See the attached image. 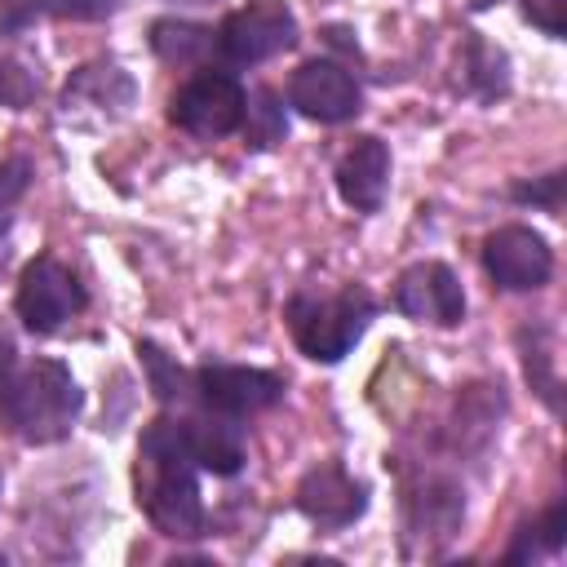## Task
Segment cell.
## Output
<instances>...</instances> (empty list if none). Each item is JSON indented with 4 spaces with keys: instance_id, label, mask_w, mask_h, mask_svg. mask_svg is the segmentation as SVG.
Here are the masks:
<instances>
[{
    "instance_id": "6da1fadb",
    "label": "cell",
    "mask_w": 567,
    "mask_h": 567,
    "mask_svg": "<svg viewBox=\"0 0 567 567\" xmlns=\"http://www.w3.org/2000/svg\"><path fill=\"white\" fill-rule=\"evenodd\" d=\"M133 483H137V505L155 523V532L177 536V540H190L204 532L199 478H195V461L177 434V421L159 416L142 430Z\"/></svg>"
},
{
    "instance_id": "7a4b0ae2",
    "label": "cell",
    "mask_w": 567,
    "mask_h": 567,
    "mask_svg": "<svg viewBox=\"0 0 567 567\" xmlns=\"http://www.w3.org/2000/svg\"><path fill=\"white\" fill-rule=\"evenodd\" d=\"M80 408H84V394H80L71 368L58 359H35V363L0 377V421L22 443L66 439Z\"/></svg>"
},
{
    "instance_id": "3957f363",
    "label": "cell",
    "mask_w": 567,
    "mask_h": 567,
    "mask_svg": "<svg viewBox=\"0 0 567 567\" xmlns=\"http://www.w3.org/2000/svg\"><path fill=\"white\" fill-rule=\"evenodd\" d=\"M377 301L363 288H341L332 297H315V292H297L288 301V328L292 341L301 346L306 359L315 363H337L350 354V346L363 337V328L372 323Z\"/></svg>"
},
{
    "instance_id": "277c9868",
    "label": "cell",
    "mask_w": 567,
    "mask_h": 567,
    "mask_svg": "<svg viewBox=\"0 0 567 567\" xmlns=\"http://www.w3.org/2000/svg\"><path fill=\"white\" fill-rule=\"evenodd\" d=\"M292 44H297V18L279 0H252L235 9L217 31V49L235 66H257Z\"/></svg>"
},
{
    "instance_id": "5b68a950",
    "label": "cell",
    "mask_w": 567,
    "mask_h": 567,
    "mask_svg": "<svg viewBox=\"0 0 567 567\" xmlns=\"http://www.w3.org/2000/svg\"><path fill=\"white\" fill-rule=\"evenodd\" d=\"M244 106H248V97H244L235 75L199 71L177 89L168 115H173L177 128H186L195 137H226V133H235L244 124Z\"/></svg>"
},
{
    "instance_id": "8992f818",
    "label": "cell",
    "mask_w": 567,
    "mask_h": 567,
    "mask_svg": "<svg viewBox=\"0 0 567 567\" xmlns=\"http://www.w3.org/2000/svg\"><path fill=\"white\" fill-rule=\"evenodd\" d=\"M84 284L58 257H35L18 279V319L40 337L58 332L71 315L84 310Z\"/></svg>"
},
{
    "instance_id": "52a82bcc",
    "label": "cell",
    "mask_w": 567,
    "mask_h": 567,
    "mask_svg": "<svg viewBox=\"0 0 567 567\" xmlns=\"http://www.w3.org/2000/svg\"><path fill=\"white\" fill-rule=\"evenodd\" d=\"M195 394L208 412L221 416H252L284 399V381L266 368H239V363H204L195 372Z\"/></svg>"
},
{
    "instance_id": "ba28073f",
    "label": "cell",
    "mask_w": 567,
    "mask_h": 567,
    "mask_svg": "<svg viewBox=\"0 0 567 567\" xmlns=\"http://www.w3.org/2000/svg\"><path fill=\"white\" fill-rule=\"evenodd\" d=\"M483 266L505 292H532L549 284L554 252L532 226H501L483 244Z\"/></svg>"
},
{
    "instance_id": "9c48e42d",
    "label": "cell",
    "mask_w": 567,
    "mask_h": 567,
    "mask_svg": "<svg viewBox=\"0 0 567 567\" xmlns=\"http://www.w3.org/2000/svg\"><path fill=\"white\" fill-rule=\"evenodd\" d=\"M394 306L412 323H434V328H452V323L465 319L461 279L443 261H416V266H408L399 275V288H394Z\"/></svg>"
},
{
    "instance_id": "30bf717a",
    "label": "cell",
    "mask_w": 567,
    "mask_h": 567,
    "mask_svg": "<svg viewBox=\"0 0 567 567\" xmlns=\"http://www.w3.org/2000/svg\"><path fill=\"white\" fill-rule=\"evenodd\" d=\"M297 509L323 527V532H341L350 527L363 509H368V487L359 478H350L337 461H323L315 465L301 483H297Z\"/></svg>"
},
{
    "instance_id": "8fae6325",
    "label": "cell",
    "mask_w": 567,
    "mask_h": 567,
    "mask_svg": "<svg viewBox=\"0 0 567 567\" xmlns=\"http://www.w3.org/2000/svg\"><path fill=\"white\" fill-rule=\"evenodd\" d=\"M288 102L306 115V120H319V124H341L359 111V84L346 66L337 62H301L292 71V84H288Z\"/></svg>"
},
{
    "instance_id": "7c38bea8",
    "label": "cell",
    "mask_w": 567,
    "mask_h": 567,
    "mask_svg": "<svg viewBox=\"0 0 567 567\" xmlns=\"http://www.w3.org/2000/svg\"><path fill=\"white\" fill-rule=\"evenodd\" d=\"M133 106V75L115 62H89L80 66L62 89V115L66 120H115Z\"/></svg>"
},
{
    "instance_id": "4fadbf2b",
    "label": "cell",
    "mask_w": 567,
    "mask_h": 567,
    "mask_svg": "<svg viewBox=\"0 0 567 567\" xmlns=\"http://www.w3.org/2000/svg\"><path fill=\"white\" fill-rule=\"evenodd\" d=\"M337 190L350 208L377 213L390 190V151L381 137H359L337 164Z\"/></svg>"
},
{
    "instance_id": "5bb4252c",
    "label": "cell",
    "mask_w": 567,
    "mask_h": 567,
    "mask_svg": "<svg viewBox=\"0 0 567 567\" xmlns=\"http://www.w3.org/2000/svg\"><path fill=\"white\" fill-rule=\"evenodd\" d=\"M177 434L195 461V470H208V474H239L244 465V434L230 425V416H182L177 421Z\"/></svg>"
},
{
    "instance_id": "9a60e30c",
    "label": "cell",
    "mask_w": 567,
    "mask_h": 567,
    "mask_svg": "<svg viewBox=\"0 0 567 567\" xmlns=\"http://www.w3.org/2000/svg\"><path fill=\"white\" fill-rule=\"evenodd\" d=\"M213 31L208 27H195V22H177V18H164L151 27V49L164 58V62H199L208 49H213Z\"/></svg>"
},
{
    "instance_id": "2e32d148",
    "label": "cell",
    "mask_w": 567,
    "mask_h": 567,
    "mask_svg": "<svg viewBox=\"0 0 567 567\" xmlns=\"http://www.w3.org/2000/svg\"><path fill=\"white\" fill-rule=\"evenodd\" d=\"M137 354H142V363H146V377H151L155 399H164V403H186V399H190L195 377H186L155 341H137Z\"/></svg>"
},
{
    "instance_id": "e0dca14e",
    "label": "cell",
    "mask_w": 567,
    "mask_h": 567,
    "mask_svg": "<svg viewBox=\"0 0 567 567\" xmlns=\"http://www.w3.org/2000/svg\"><path fill=\"white\" fill-rule=\"evenodd\" d=\"M27 186H31V164L27 159L0 164V235L13 226V213H18L22 195H27Z\"/></svg>"
},
{
    "instance_id": "ac0fdd59",
    "label": "cell",
    "mask_w": 567,
    "mask_h": 567,
    "mask_svg": "<svg viewBox=\"0 0 567 567\" xmlns=\"http://www.w3.org/2000/svg\"><path fill=\"white\" fill-rule=\"evenodd\" d=\"M252 102H257V106H244V115H257L261 124L248 128V142H252V146H270V142H279V137H284V111L275 106V93H257Z\"/></svg>"
},
{
    "instance_id": "d6986e66",
    "label": "cell",
    "mask_w": 567,
    "mask_h": 567,
    "mask_svg": "<svg viewBox=\"0 0 567 567\" xmlns=\"http://www.w3.org/2000/svg\"><path fill=\"white\" fill-rule=\"evenodd\" d=\"M523 13H527L545 35H563V31H567V0H523Z\"/></svg>"
},
{
    "instance_id": "ffe728a7",
    "label": "cell",
    "mask_w": 567,
    "mask_h": 567,
    "mask_svg": "<svg viewBox=\"0 0 567 567\" xmlns=\"http://www.w3.org/2000/svg\"><path fill=\"white\" fill-rule=\"evenodd\" d=\"M31 93H35V80H31L22 66L4 62V66H0V102H9V106H27Z\"/></svg>"
},
{
    "instance_id": "44dd1931",
    "label": "cell",
    "mask_w": 567,
    "mask_h": 567,
    "mask_svg": "<svg viewBox=\"0 0 567 567\" xmlns=\"http://www.w3.org/2000/svg\"><path fill=\"white\" fill-rule=\"evenodd\" d=\"M115 0H53V4H35V13H58V18H102L111 13Z\"/></svg>"
},
{
    "instance_id": "7402d4cb",
    "label": "cell",
    "mask_w": 567,
    "mask_h": 567,
    "mask_svg": "<svg viewBox=\"0 0 567 567\" xmlns=\"http://www.w3.org/2000/svg\"><path fill=\"white\" fill-rule=\"evenodd\" d=\"M514 195L518 199H532V204H545L549 213H558L563 208V173H549L540 186H518Z\"/></svg>"
},
{
    "instance_id": "603a6c76",
    "label": "cell",
    "mask_w": 567,
    "mask_h": 567,
    "mask_svg": "<svg viewBox=\"0 0 567 567\" xmlns=\"http://www.w3.org/2000/svg\"><path fill=\"white\" fill-rule=\"evenodd\" d=\"M9 368H13V341H9L4 332H0V377H4Z\"/></svg>"
},
{
    "instance_id": "cb8c5ba5",
    "label": "cell",
    "mask_w": 567,
    "mask_h": 567,
    "mask_svg": "<svg viewBox=\"0 0 567 567\" xmlns=\"http://www.w3.org/2000/svg\"><path fill=\"white\" fill-rule=\"evenodd\" d=\"M164 4H190L195 9V4H213V0H164Z\"/></svg>"
},
{
    "instance_id": "d4e9b609",
    "label": "cell",
    "mask_w": 567,
    "mask_h": 567,
    "mask_svg": "<svg viewBox=\"0 0 567 567\" xmlns=\"http://www.w3.org/2000/svg\"><path fill=\"white\" fill-rule=\"evenodd\" d=\"M487 4H492V0H474V9H487Z\"/></svg>"
},
{
    "instance_id": "484cf974",
    "label": "cell",
    "mask_w": 567,
    "mask_h": 567,
    "mask_svg": "<svg viewBox=\"0 0 567 567\" xmlns=\"http://www.w3.org/2000/svg\"><path fill=\"white\" fill-rule=\"evenodd\" d=\"M0 563H4V554H0Z\"/></svg>"
}]
</instances>
